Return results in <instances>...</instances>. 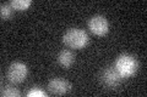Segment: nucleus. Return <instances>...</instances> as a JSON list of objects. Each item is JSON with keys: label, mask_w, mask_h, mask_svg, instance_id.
I'll list each match as a JSON object with an SVG mask.
<instances>
[{"label": "nucleus", "mask_w": 147, "mask_h": 97, "mask_svg": "<svg viewBox=\"0 0 147 97\" xmlns=\"http://www.w3.org/2000/svg\"><path fill=\"white\" fill-rule=\"evenodd\" d=\"M63 41L71 49H82L88 43V35L84 29L70 28L63 35Z\"/></svg>", "instance_id": "1"}, {"label": "nucleus", "mask_w": 147, "mask_h": 97, "mask_svg": "<svg viewBox=\"0 0 147 97\" xmlns=\"http://www.w3.org/2000/svg\"><path fill=\"white\" fill-rule=\"evenodd\" d=\"M114 68L120 73V75L123 78H127L136 72L137 61L132 56H130V55L124 53V55H120L115 59V67Z\"/></svg>", "instance_id": "2"}, {"label": "nucleus", "mask_w": 147, "mask_h": 97, "mask_svg": "<svg viewBox=\"0 0 147 97\" xmlns=\"http://www.w3.org/2000/svg\"><path fill=\"white\" fill-rule=\"evenodd\" d=\"M27 77V66L22 62H13L7 69V78L11 82H21Z\"/></svg>", "instance_id": "3"}, {"label": "nucleus", "mask_w": 147, "mask_h": 97, "mask_svg": "<svg viewBox=\"0 0 147 97\" xmlns=\"http://www.w3.org/2000/svg\"><path fill=\"white\" fill-rule=\"evenodd\" d=\"M88 28L92 33L97 35H104L109 29V23L107 18L102 15H94L90 18L88 21Z\"/></svg>", "instance_id": "4"}, {"label": "nucleus", "mask_w": 147, "mask_h": 97, "mask_svg": "<svg viewBox=\"0 0 147 97\" xmlns=\"http://www.w3.org/2000/svg\"><path fill=\"white\" fill-rule=\"evenodd\" d=\"M123 77L120 75L115 68H112V67H108L103 71V74H102V81L104 82L108 87H115L119 82L121 81Z\"/></svg>", "instance_id": "5"}, {"label": "nucleus", "mask_w": 147, "mask_h": 97, "mask_svg": "<svg viewBox=\"0 0 147 97\" xmlns=\"http://www.w3.org/2000/svg\"><path fill=\"white\" fill-rule=\"evenodd\" d=\"M69 90H70V84L64 79L55 78L48 82V91L53 95H64Z\"/></svg>", "instance_id": "6"}, {"label": "nucleus", "mask_w": 147, "mask_h": 97, "mask_svg": "<svg viewBox=\"0 0 147 97\" xmlns=\"http://www.w3.org/2000/svg\"><path fill=\"white\" fill-rule=\"evenodd\" d=\"M58 62L61 64L63 67H70L71 64L75 62V56L71 51L69 50H63L58 55Z\"/></svg>", "instance_id": "7"}, {"label": "nucleus", "mask_w": 147, "mask_h": 97, "mask_svg": "<svg viewBox=\"0 0 147 97\" xmlns=\"http://www.w3.org/2000/svg\"><path fill=\"white\" fill-rule=\"evenodd\" d=\"M31 0H11L10 6L12 7V10L17 11H25L27 10V7L31 5Z\"/></svg>", "instance_id": "8"}, {"label": "nucleus", "mask_w": 147, "mask_h": 97, "mask_svg": "<svg viewBox=\"0 0 147 97\" xmlns=\"http://www.w3.org/2000/svg\"><path fill=\"white\" fill-rule=\"evenodd\" d=\"M1 95L6 97H15V96H20V91L13 86H5L1 91Z\"/></svg>", "instance_id": "9"}, {"label": "nucleus", "mask_w": 147, "mask_h": 97, "mask_svg": "<svg viewBox=\"0 0 147 97\" xmlns=\"http://www.w3.org/2000/svg\"><path fill=\"white\" fill-rule=\"evenodd\" d=\"M0 9H1V17L5 18V20H7L9 17L11 16V9L10 5H7V4H1V6H0Z\"/></svg>", "instance_id": "10"}, {"label": "nucleus", "mask_w": 147, "mask_h": 97, "mask_svg": "<svg viewBox=\"0 0 147 97\" xmlns=\"http://www.w3.org/2000/svg\"><path fill=\"white\" fill-rule=\"evenodd\" d=\"M27 96H30V97H32V96H39V97H45V96H47V94H45L44 91L39 90V89H32V90H30L28 92H27Z\"/></svg>", "instance_id": "11"}]
</instances>
